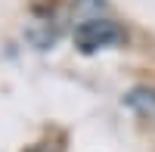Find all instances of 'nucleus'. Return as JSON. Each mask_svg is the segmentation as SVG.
<instances>
[{
    "instance_id": "nucleus-1",
    "label": "nucleus",
    "mask_w": 155,
    "mask_h": 152,
    "mask_svg": "<svg viewBox=\"0 0 155 152\" xmlns=\"http://www.w3.org/2000/svg\"><path fill=\"white\" fill-rule=\"evenodd\" d=\"M118 41H121V28L112 19L93 16V19L78 22V28H74V47L81 50V53H96V50L112 47V44H118Z\"/></svg>"
}]
</instances>
